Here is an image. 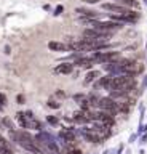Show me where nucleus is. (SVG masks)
Listing matches in <instances>:
<instances>
[{"label": "nucleus", "mask_w": 147, "mask_h": 154, "mask_svg": "<svg viewBox=\"0 0 147 154\" xmlns=\"http://www.w3.org/2000/svg\"><path fill=\"white\" fill-rule=\"evenodd\" d=\"M13 137H15L16 143L19 144V146H22L24 149H27V151H32V152L40 154V149L37 148V141H35V138H32L29 133L18 132V133H13Z\"/></svg>", "instance_id": "f257e3e1"}, {"label": "nucleus", "mask_w": 147, "mask_h": 154, "mask_svg": "<svg viewBox=\"0 0 147 154\" xmlns=\"http://www.w3.org/2000/svg\"><path fill=\"white\" fill-rule=\"evenodd\" d=\"M118 58V53H113V51H101V53H94V56L91 58L93 61H98V63H112Z\"/></svg>", "instance_id": "f03ea898"}, {"label": "nucleus", "mask_w": 147, "mask_h": 154, "mask_svg": "<svg viewBox=\"0 0 147 154\" xmlns=\"http://www.w3.org/2000/svg\"><path fill=\"white\" fill-rule=\"evenodd\" d=\"M98 106L101 109H107V111H117V103L112 98H101L98 100Z\"/></svg>", "instance_id": "7ed1b4c3"}, {"label": "nucleus", "mask_w": 147, "mask_h": 154, "mask_svg": "<svg viewBox=\"0 0 147 154\" xmlns=\"http://www.w3.org/2000/svg\"><path fill=\"white\" fill-rule=\"evenodd\" d=\"M102 8H104V10H109V11H115V13H118V14H122V13L126 11L125 7H118V5H115V3H104Z\"/></svg>", "instance_id": "20e7f679"}, {"label": "nucleus", "mask_w": 147, "mask_h": 154, "mask_svg": "<svg viewBox=\"0 0 147 154\" xmlns=\"http://www.w3.org/2000/svg\"><path fill=\"white\" fill-rule=\"evenodd\" d=\"M0 152H3V154H13L10 143H8L7 140L2 137V135H0Z\"/></svg>", "instance_id": "39448f33"}, {"label": "nucleus", "mask_w": 147, "mask_h": 154, "mask_svg": "<svg viewBox=\"0 0 147 154\" xmlns=\"http://www.w3.org/2000/svg\"><path fill=\"white\" fill-rule=\"evenodd\" d=\"M48 48L53 51H66L69 47L64 45V43H61V42H48Z\"/></svg>", "instance_id": "423d86ee"}, {"label": "nucleus", "mask_w": 147, "mask_h": 154, "mask_svg": "<svg viewBox=\"0 0 147 154\" xmlns=\"http://www.w3.org/2000/svg\"><path fill=\"white\" fill-rule=\"evenodd\" d=\"M74 69L72 64H69V63H63V64H59L58 67H56V72L58 74H70Z\"/></svg>", "instance_id": "0eeeda50"}, {"label": "nucleus", "mask_w": 147, "mask_h": 154, "mask_svg": "<svg viewBox=\"0 0 147 154\" xmlns=\"http://www.w3.org/2000/svg\"><path fill=\"white\" fill-rule=\"evenodd\" d=\"M77 13H80L82 16H87V18H96L98 13L93 11V10H87V8H78Z\"/></svg>", "instance_id": "6e6552de"}, {"label": "nucleus", "mask_w": 147, "mask_h": 154, "mask_svg": "<svg viewBox=\"0 0 147 154\" xmlns=\"http://www.w3.org/2000/svg\"><path fill=\"white\" fill-rule=\"evenodd\" d=\"M61 138H64L67 143H72L75 140V135L72 132H69V130H63V132H61Z\"/></svg>", "instance_id": "1a4fd4ad"}, {"label": "nucleus", "mask_w": 147, "mask_h": 154, "mask_svg": "<svg viewBox=\"0 0 147 154\" xmlns=\"http://www.w3.org/2000/svg\"><path fill=\"white\" fill-rule=\"evenodd\" d=\"M74 120L75 122H80V124H85V122H90V117L88 116H83V114H75Z\"/></svg>", "instance_id": "9d476101"}, {"label": "nucleus", "mask_w": 147, "mask_h": 154, "mask_svg": "<svg viewBox=\"0 0 147 154\" xmlns=\"http://www.w3.org/2000/svg\"><path fill=\"white\" fill-rule=\"evenodd\" d=\"M101 74H99L98 71H91V72H88L87 74V82H91V80H94L96 77H99Z\"/></svg>", "instance_id": "9b49d317"}, {"label": "nucleus", "mask_w": 147, "mask_h": 154, "mask_svg": "<svg viewBox=\"0 0 147 154\" xmlns=\"http://www.w3.org/2000/svg\"><path fill=\"white\" fill-rule=\"evenodd\" d=\"M93 63H94V61L91 60V58H90V60H82V61L78 63V64H80V66H83V67H91V66H93Z\"/></svg>", "instance_id": "f8f14e48"}, {"label": "nucleus", "mask_w": 147, "mask_h": 154, "mask_svg": "<svg viewBox=\"0 0 147 154\" xmlns=\"http://www.w3.org/2000/svg\"><path fill=\"white\" fill-rule=\"evenodd\" d=\"M122 5H125V7H133V5H136L134 0H118Z\"/></svg>", "instance_id": "ddd939ff"}, {"label": "nucleus", "mask_w": 147, "mask_h": 154, "mask_svg": "<svg viewBox=\"0 0 147 154\" xmlns=\"http://www.w3.org/2000/svg\"><path fill=\"white\" fill-rule=\"evenodd\" d=\"M5 103H7V96L3 95V93H0V106H3Z\"/></svg>", "instance_id": "4468645a"}, {"label": "nucleus", "mask_w": 147, "mask_h": 154, "mask_svg": "<svg viewBox=\"0 0 147 154\" xmlns=\"http://www.w3.org/2000/svg\"><path fill=\"white\" fill-rule=\"evenodd\" d=\"M50 106H51V108H59V104L58 103H54V101H51V103H48Z\"/></svg>", "instance_id": "2eb2a0df"}, {"label": "nucleus", "mask_w": 147, "mask_h": 154, "mask_svg": "<svg viewBox=\"0 0 147 154\" xmlns=\"http://www.w3.org/2000/svg\"><path fill=\"white\" fill-rule=\"evenodd\" d=\"M83 2H85V3H96L98 0H83Z\"/></svg>", "instance_id": "dca6fc26"}, {"label": "nucleus", "mask_w": 147, "mask_h": 154, "mask_svg": "<svg viewBox=\"0 0 147 154\" xmlns=\"http://www.w3.org/2000/svg\"><path fill=\"white\" fill-rule=\"evenodd\" d=\"M48 122H51V124H56V119H54V117H48Z\"/></svg>", "instance_id": "f3484780"}, {"label": "nucleus", "mask_w": 147, "mask_h": 154, "mask_svg": "<svg viewBox=\"0 0 147 154\" xmlns=\"http://www.w3.org/2000/svg\"><path fill=\"white\" fill-rule=\"evenodd\" d=\"M61 11H63V7H58V8H56V14H59Z\"/></svg>", "instance_id": "a211bd4d"}, {"label": "nucleus", "mask_w": 147, "mask_h": 154, "mask_svg": "<svg viewBox=\"0 0 147 154\" xmlns=\"http://www.w3.org/2000/svg\"><path fill=\"white\" fill-rule=\"evenodd\" d=\"M18 101H19V104H21V103H22V101H24V98H22V96L19 95V96H18Z\"/></svg>", "instance_id": "6ab92c4d"}]
</instances>
